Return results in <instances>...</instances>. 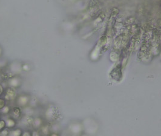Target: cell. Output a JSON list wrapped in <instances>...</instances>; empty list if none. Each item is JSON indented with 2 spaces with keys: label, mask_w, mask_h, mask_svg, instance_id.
<instances>
[{
  "label": "cell",
  "mask_w": 161,
  "mask_h": 136,
  "mask_svg": "<svg viewBox=\"0 0 161 136\" xmlns=\"http://www.w3.org/2000/svg\"><path fill=\"white\" fill-rule=\"evenodd\" d=\"M17 95V92L16 90L14 89V88L12 87H9L6 91L5 94H4V99L6 101H12L14 99V98Z\"/></svg>",
  "instance_id": "obj_1"
},
{
  "label": "cell",
  "mask_w": 161,
  "mask_h": 136,
  "mask_svg": "<svg viewBox=\"0 0 161 136\" xmlns=\"http://www.w3.org/2000/svg\"><path fill=\"white\" fill-rule=\"evenodd\" d=\"M29 101V98L28 96H21L18 97L17 99V105L20 107H24Z\"/></svg>",
  "instance_id": "obj_2"
},
{
  "label": "cell",
  "mask_w": 161,
  "mask_h": 136,
  "mask_svg": "<svg viewBox=\"0 0 161 136\" xmlns=\"http://www.w3.org/2000/svg\"><path fill=\"white\" fill-rule=\"evenodd\" d=\"M11 115L13 119H18L21 116V110L20 108L18 107L13 108L11 111Z\"/></svg>",
  "instance_id": "obj_3"
},
{
  "label": "cell",
  "mask_w": 161,
  "mask_h": 136,
  "mask_svg": "<svg viewBox=\"0 0 161 136\" xmlns=\"http://www.w3.org/2000/svg\"><path fill=\"white\" fill-rule=\"evenodd\" d=\"M21 84V80L19 78H13L9 82V85L12 88H17Z\"/></svg>",
  "instance_id": "obj_4"
},
{
  "label": "cell",
  "mask_w": 161,
  "mask_h": 136,
  "mask_svg": "<svg viewBox=\"0 0 161 136\" xmlns=\"http://www.w3.org/2000/svg\"><path fill=\"white\" fill-rule=\"evenodd\" d=\"M6 127L7 128H12L15 126V125H16V122H15V119L12 118H9L7 120H6Z\"/></svg>",
  "instance_id": "obj_5"
},
{
  "label": "cell",
  "mask_w": 161,
  "mask_h": 136,
  "mask_svg": "<svg viewBox=\"0 0 161 136\" xmlns=\"http://www.w3.org/2000/svg\"><path fill=\"white\" fill-rule=\"evenodd\" d=\"M22 134V131L20 129H17L15 130H13L10 131L9 133V135L12 136H19Z\"/></svg>",
  "instance_id": "obj_6"
},
{
  "label": "cell",
  "mask_w": 161,
  "mask_h": 136,
  "mask_svg": "<svg viewBox=\"0 0 161 136\" xmlns=\"http://www.w3.org/2000/svg\"><path fill=\"white\" fill-rule=\"evenodd\" d=\"M1 110V113H2L3 114H7L10 112V108L8 106L5 105Z\"/></svg>",
  "instance_id": "obj_7"
},
{
  "label": "cell",
  "mask_w": 161,
  "mask_h": 136,
  "mask_svg": "<svg viewBox=\"0 0 161 136\" xmlns=\"http://www.w3.org/2000/svg\"><path fill=\"white\" fill-rule=\"evenodd\" d=\"M6 126V121L3 120H0V131H2L3 129H4Z\"/></svg>",
  "instance_id": "obj_8"
},
{
  "label": "cell",
  "mask_w": 161,
  "mask_h": 136,
  "mask_svg": "<svg viewBox=\"0 0 161 136\" xmlns=\"http://www.w3.org/2000/svg\"><path fill=\"white\" fill-rule=\"evenodd\" d=\"M9 133L10 131H9L8 128H7V129H3L1 133H0V134L1 135H9Z\"/></svg>",
  "instance_id": "obj_9"
},
{
  "label": "cell",
  "mask_w": 161,
  "mask_h": 136,
  "mask_svg": "<svg viewBox=\"0 0 161 136\" xmlns=\"http://www.w3.org/2000/svg\"><path fill=\"white\" fill-rule=\"evenodd\" d=\"M6 105V101L3 98H0V110Z\"/></svg>",
  "instance_id": "obj_10"
},
{
  "label": "cell",
  "mask_w": 161,
  "mask_h": 136,
  "mask_svg": "<svg viewBox=\"0 0 161 136\" xmlns=\"http://www.w3.org/2000/svg\"><path fill=\"white\" fill-rule=\"evenodd\" d=\"M4 93V89L3 86L0 84V96H1Z\"/></svg>",
  "instance_id": "obj_11"
},
{
  "label": "cell",
  "mask_w": 161,
  "mask_h": 136,
  "mask_svg": "<svg viewBox=\"0 0 161 136\" xmlns=\"http://www.w3.org/2000/svg\"><path fill=\"white\" fill-rule=\"evenodd\" d=\"M23 135H30V134L29 133H26L23 134Z\"/></svg>",
  "instance_id": "obj_12"
},
{
  "label": "cell",
  "mask_w": 161,
  "mask_h": 136,
  "mask_svg": "<svg viewBox=\"0 0 161 136\" xmlns=\"http://www.w3.org/2000/svg\"><path fill=\"white\" fill-rule=\"evenodd\" d=\"M1 112H0V118H1Z\"/></svg>",
  "instance_id": "obj_13"
}]
</instances>
